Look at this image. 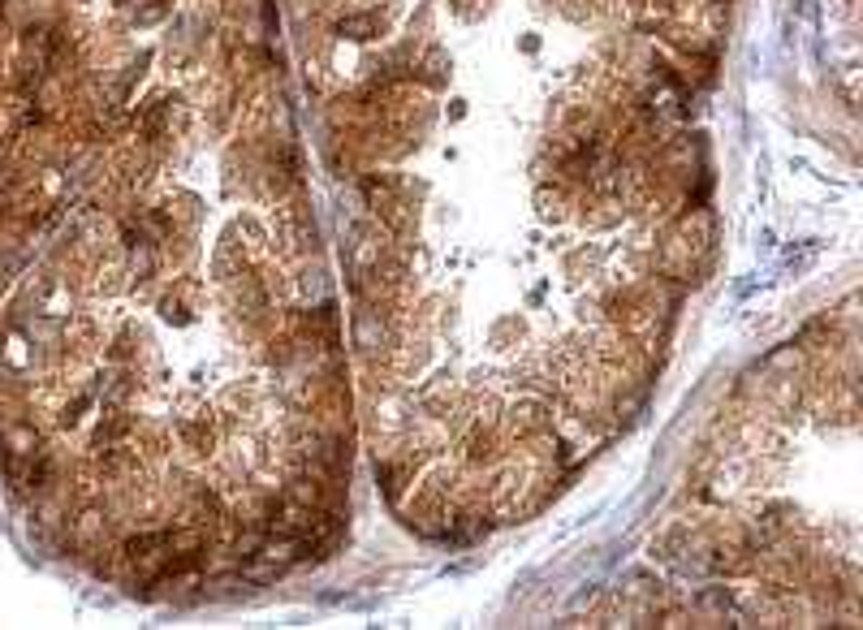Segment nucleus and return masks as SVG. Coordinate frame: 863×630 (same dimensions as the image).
Wrapping results in <instances>:
<instances>
[{
    "label": "nucleus",
    "instance_id": "39448f33",
    "mask_svg": "<svg viewBox=\"0 0 863 630\" xmlns=\"http://www.w3.org/2000/svg\"><path fill=\"white\" fill-rule=\"evenodd\" d=\"M458 402H462V397H458V389L449 385V380H436V385H428V389L419 393V410H423L428 419H441V423L454 415Z\"/></svg>",
    "mask_w": 863,
    "mask_h": 630
},
{
    "label": "nucleus",
    "instance_id": "7ed1b4c3",
    "mask_svg": "<svg viewBox=\"0 0 863 630\" xmlns=\"http://www.w3.org/2000/svg\"><path fill=\"white\" fill-rule=\"evenodd\" d=\"M177 441H182V449H190V454H208V449L216 445V423L208 415H182L173 423Z\"/></svg>",
    "mask_w": 863,
    "mask_h": 630
},
{
    "label": "nucleus",
    "instance_id": "423d86ee",
    "mask_svg": "<svg viewBox=\"0 0 863 630\" xmlns=\"http://www.w3.org/2000/svg\"><path fill=\"white\" fill-rule=\"evenodd\" d=\"M410 74H415V78H423V82H428V87H441V82L449 78V57H445L441 48H428V52H423V57H419L415 65H410Z\"/></svg>",
    "mask_w": 863,
    "mask_h": 630
},
{
    "label": "nucleus",
    "instance_id": "0eeeda50",
    "mask_svg": "<svg viewBox=\"0 0 863 630\" xmlns=\"http://www.w3.org/2000/svg\"><path fill=\"white\" fill-rule=\"evenodd\" d=\"M337 35L372 39V35H380V18H376V13H350V18H341V22H337Z\"/></svg>",
    "mask_w": 863,
    "mask_h": 630
},
{
    "label": "nucleus",
    "instance_id": "f257e3e1",
    "mask_svg": "<svg viewBox=\"0 0 863 630\" xmlns=\"http://www.w3.org/2000/svg\"><path fill=\"white\" fill-rule=\"evenodd\" d=\"M553 432V410L544 402H518L501 415V436L505 445H518V441H531V436H544Z\"/></svg>",
    "mask_w": 863,
    "mask_h": 630
},
{
    "label": "nucleus",
    "instance_id": "20e7f679",
    "mask_svg": "<svg viewBox=\"0 0 863 630\" xmlns=\"http://www.w3.org/2000/svg\"><path fill=\"white\" fill-rule=\"evenodd\" d=\"M203 307V290L195 281H177L173 285V294L164 298V315H169L173 324H190L195 320V311Z\"/></svg>",
    "mask_w": 863,
    "mask_h": 630
},
{
    "label": "nucleus",
    "instance_id": "f03ea898",
    "mask_svg": "<svg viewBox=\"0 0 863 630\" xmlns=\"http://www.w3.org/2000/svg\"><path fill=\"white\" fill-rule=\"evenodd\" d=\"M281 505H285V497H281L277 488H242L238 497H234V505H229V514H234L238 523H246V527L264 531L272 518L281 514Z\"/></svg>",
    "mask_w": 863,
    "mask_h": 630
}]
</instances>
